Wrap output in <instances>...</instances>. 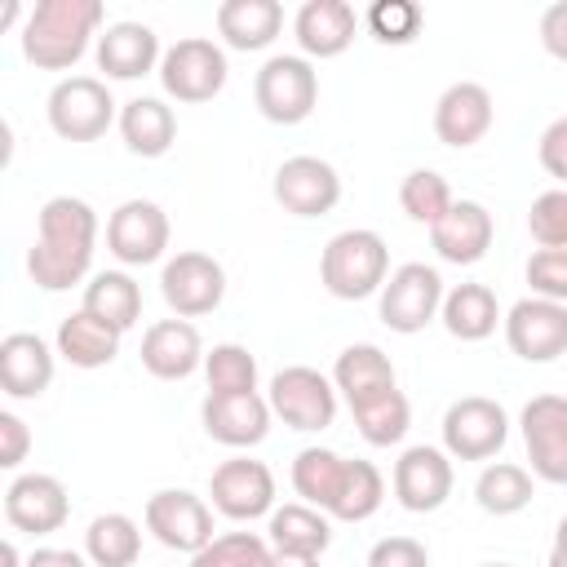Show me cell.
<instances>
[{"mask_svg":"<svg viewBox=\"0 0 567 567\" xmlns=\"http://www.w3.org/2000/svg\"><path fill=\"white\" fill-rule=\"evenodd\" d=\"M204 430L213 443L221 447H257L266 434H270V399H261L257 390L252 394H204Z\"/></svg>","mask_w":567,"mask_h":567,"instance_id":"obj_20","label":"cell"},{"mask_svg":"<svg viewBox=\"0 0 567 567\" xmlns=\"http://www.w3.org/2000/svg\"><path fill=\"white\" fill-rule=\"evenodd\" d=\"M332 385H337V394H341L346 408H350V403H359V399H372V394H381V390H394L399 381H394L390 354H385L381 346H372V341H359V346H346V350L337 354Z\"/></svg>","mask_w":567,"mask_h":567,"instance_id":"obj_27","label":"cell"},{"mask_svg":"<svg viewBox=\"0 0 567 567\" xmlns=\"http://www.w3.org/2000/svg\"><path fill=\"white\" fill-rule=\"evenodd\" d=\"M536 155H540V168H545L549 177L567 182V115H558V120H549V124H545Z\"/></svg>","mask_w":567,"mask_h":567,"instance_id":"obj_45","label":"cell"},{"mask_svg":"<svg viewBox=\"0 0 567 567\" xmlns=\"http://www.w3.org/2000/svg\"><path fill=\"white\" fill-rule=\"evenodd\" d=\"M106 248L124 266H151L168 248V213L155 199H124L106 217Z\"/></svg>","mask_w":567,"mask_h":567,"instance_id":"obj_15","label":"cell"},{"mask_svg":"<svg viewBox=\"0 0 567 567\" xmlns=\"http://www.w3.org/2000/svg\"><path fill=\"white\" fill-rule=\"evenodd\" d=\"M505 341L527 363H554L567 354V306L545 297H523L505 310Z\"/></svg>","mask_w":567,"mask_h":567,"instance_id":"obj_14","label":"cell"},{"mask_svg":"<svg viewBox=\"0 0 567 567\" xmlns=\"http://www.w3.org/2000/svg\"><path fill=\"white\" fill-rule=\"evenodd\" d=\"M452 496V461L443 447L416 443L394 461V501L412 514H434Z\"/></svg>","mask_w":567,"mask_h":567,"instance_id":"obj_18","label":"cell"},{"mask_svg":"<svg viewBox=\"0 0 567 567\" xmlns=\"http://www.w3.org/2000/svg\"><path fill=\"white\" fill-rule=\"evenodd\" d=\"M27 567H89V563H84V554H75V549L44 545V549H35V554L27 558Z\"/></svg>","mask_w":567,"mask_h":567,"instance_id":"obj_48","label":"cell"},{"mask_svg":"<svg viewBox=\"0 0 567 567\" xmlns=\"http://www.w3.org/2000/svg\"><path fill=\"white\" fill-rule=\"evenodd\" d=\"M142 368L159 381H186L204 368V341L190 319H159L142 332Z\"/></svg>","mask_w":567,"mask_h":567,"instance_id":"obj_21","label":"cell"},{"mask_svg":"<svg viewBox=\"0 0 567 567\" xmlns=\"http://www.w3.org/2000/svg\"><path fill=\"white\" fill-rule=\"evenodd\" d=\"M359 18L346 0H306L292 18V35L306 58H337L354 44Z\"/></svg>","mask_w":567,"mask_h":567,"instance_id":"obj_23","label":"cell"},{"mask_svg":"<svg viewBox=\"0 0 567 567\" xmlns=\"http://www.w3.org/2000/svg\"><path fill=\"white\" fill-rule=\"evenodd\" d=\"M270 412L292 430H328L337 416V385L306 363L279 368L270 377Z\"/></svg>","mask_w":567,"mask_h":567,"instance_id":"obj_8","label":"cell"},{"mask_svg":"<svg viewBox=\"0 0 567 567\" xmlns=\"http://www.w3.org/2000/svg\"><path fill=\"white\" fill-rule=\"evenodd\" d=\"M368 31L381 44H412L421 35V4H412V0H377L368 9Z\"/></svg>","mask_w":567,"mask_h":567,"instance_id":"obj_41","label":"cell"},{"mask_svg":"<svg viewBox=\"0 0 567 567\" xmlns=\"http://www.w3.org/2000/svg\"><path fill=\"white\" fill-rule=\"evenodd\" d=\"M18 13H22V4H18V0H9V4H4V13H0V31H9V27L18 22Z\"/></svg>","mask_w":567,"mask_h":567,"instance_id":"obj_51","label":"cell"},{"mask_svg":"<svg viewBox=\"0 0 567 567\" xmlns=\"http://www.w3.org/2000/svg\"><path fill=\"white\" fill-rule=\"evenodd\" d=\"M527 230L540 248H567V190H545L532 199Z\"/></svg>","mask_w":567,"mask_h":567,"instance_id":"obj_42","label":"cell"},{"mask_svg":"<svg viewBox=\"0 0 567 567\" xmlns=\"http://www.w3.org/2000/svg\"><path fill=\"white\" fill-rule=\"evenodd\" d=\"M120 137H124V146H128L133 155L159 159V155L177 142V115H173V106L159 102V97H133V102H124V111H120Z\"/></svg>","mask_w":567,"mask_h":567,"instance_id":"obj_28","label":"cell"},{"mask_svg":"<svg viewBox=\"0 0 567 567\" xmlns=\"http://www.w3.org/2000/svg\"><path fill=\"white\" fill-rule=\"evenodd\" d=\"M540 44H545L549 58L567 62V0H558L540 13Z\"/></svg>","mask_w":567,"mask_h":567,"instance_id":"obj_47","label":"cell"},{"mask_svg":"<svg viewBox=\"0 0 567 567\" xmlns=\"http://www.w3.org/2000/svg\"><path fill=\"white\" fill-rule=\"evenodd\" d=\"M509 416L496 399L465 394L443 412V452L456 461H487L505 447Z\"/></svg>","mask_w":567,"mask_h":567,"instance_id":"obj_10","label":"cell"},{"mask_svg":"<svg viewBox=\"0 0 567 567\" xmlns=\"http://www.w3.org/2000/svg\"><path fill=\"white\" fill-rule=\"evenodd\" d=\"M97 71H106V80H137L146 71H155L159 53V35L146 22H111L97 35Z\"/></svg>","mask_w":567,"mask_h":567,"instance_id":"obj_24","label":"cell"},{"mask_svg":"<svg viewBox=\"0 0 567 567\" xmlns=\"http://www.w3.org/2000/svg\"><path fill=\"white\" fill-rule=\"evenodd\" d=\"M204 377L213 394H252L257 390V359L239 341H221L204 354Z\"/></svg>","mask_w":567,"mask_h":567,"instance_id":"obj_39","label":"cell"},{"mask_svg":"<svg viewBox=\"0 0 567 567\" xmlns=\"http://www.w3.org/2000/svg\"><path fill=\"white\" fill-rule=\"evenodd\" d=\"M270 554L275 549L257 532H226L190 554V567H270Z\"/></svg>","mask_w":567,"mask_h":567,"instance_id":"obj_40","label":"cell"},{"mask_svg":"<svg viewBox=\"0 0 567 567\" xmlns=\"http://www.w3.org/2000/svg\"><path fill=\"white\" fill-rule=\"evenodd\" d=\"M399 204H403V213H408L412 221L439 226L456 199H452V186H447L443 173H434V168H412V173L403 177V186H399Z\"/></svg>","mask_w":567,"mask_h":567,"instance_id":"obj_38","label":"cell"},{"mask_svg":"<svg viewBox=\"0 0 567 567\" xmlns=\"http://www.w3.org/2000/svg\"><path fill=\"white\" fill-rule=\"evenodd\" d=\"M159 84L177 102H213L226 89V53L208 35H182L159 58Z\"/></svg>","mask_w":567,"mask_h":567,"instance_id":"obj_6","label":"cell"},{"mask_svg":"<svg viewBox=\"0 0 567 567\" xmlns=\"http://www.w3.org/2000/svg\"><path fill=\"white\" fill-rule=\"evenodd\" d=\"M97 0H40L22 22V58L40 71H66L84 58L89 40L102 35Z\"/></svg>","mask_w":567,"mask_h":567,"instance_id":"obj_2","label":"cell"},{"mask_svg":"<svg viewBox=\"0 0 567 567\" xmlns=\"http://www.w3.org/2000/svg\"><path fill=\"white\" fill-rule=\"evenodd\" d=\"M439 319L456 341H483L496 332L501 306H496V292L487 284H456L452 292H443Z\"/></svg>","mask_w":567,"mask_h":567,"instance_id":"obj_29","label":"cell"},{"mask_svg":"<svg viewBox=\"0 0 567 567\" xmlns=\"http://www.w3.org/2000/svg\"><path fill=\"white\" fill-rule=\"evenodd\" d=\"M341 478H346V456L332 452V447H301L297 461H292V492L315 505V509H332L337 492H341Z\"/></svg>","mask_w":567,"mask_h":567,"instance_id":"obj_33","label":"cell"},{"mask_svg":"<svg viewBox=\"0 0 567 567\" xmlns=\"http://www.w3.org/2000/svg\"><path fill=\"white\" fill-rule=\"evenodd\" d=\"M208 496H213L217 514H226L235 523H252L275 509V474H270V465H261L252 456H230L213 470Z\"/></svg>","mask_w":567,"mask_h":567,"instance_id":"obj_13","label":"cell"},{"mask_svg":"<svg viewBox=\"0 0 567 567\" xmlns=\"http://www.w3.org/2000/svg\"><path fill=\"white\" fill-rule=\"evenodd\" d=\"M319 279L323 288L337 297V301H363L372 292L385 288L390 279V248L377 230H337L328 244H323V257H319Z\"/></svg>","mask_w":567,"mask_h":567,"instance_id":"obj_3","label":"cell"},{"mask_svg":"<svg viewBox=\"0 0 567 567\" xmlns=\"http://www.w3.org/2000/svg\"><path fill=\"white\" fill-rule=\"evenodd\" d=\"M523 447L532 461V474L545 483H567V394H536L527 399L523 416Z\"/></svg>","mask_w":567,"mask_h":567,"instance_id":"obj_11","label":"cell"},{"mask_svg":"<svg viewBox=\"0 0 567 567\" xmlns=\"http://www.w3.org/2000/svg\"><path fill=\"white\" fill-rule=\"evenodd\" d=\"M93 244H97V213L89 199L75 195H53L40 204L35 217V244L27 252V275L44 292H66L80 284L93 266Z\"/></svg>","mask_w":567,"mask_h":567,"instance_id":"obj_1","label":"cell"},{"mask_svg":"<svg viewBox=\"0 0 567 567\" xmlns=\"http://www.w3.org/2000/svg\"><path fill=\"white\" fill-rule=\"evenodd\" d=\"M350 416H354L359 434H363L372 447L399 443V439L408 434V425H412V408H408V399H403L399 385H394V390H381V394H372V399L350 403Z\"/></svg>","mask_w":567,"mask_h":567,"instance_id":"obj_35","label":"cell"},{"mask_svg":"<svg viewBox=\"0 0 567 567\" xmlns=\"http://www.w3.org/2000/svg\"><path fill=\"white\" fill-rule=\"evenodd\" d=\"M159 292H164V301H168V310L177 319H199V315H213L221 306V297H226V270H221L217 257L186 248V252H177V257L164 261Z\"/></svg>","mask_w":567,"mask_h":567,"instance_id":"obj_9","label":"cell"},{"mask_svg":"<svg viewBox=\"0 0 567 567\" xmlns=\"http://www.w3.org/2000/svg\"><path fill=\"white\" fill-rule=\"evenodd\" d=\"M492 115H496L492 93H487L478 80H456V84H447V89L439 93V102H434V133H439L443 146L465 151V146H474V142L487 137Z\"/></svg>","mask_w":567,"mask_h":567,"instance_id":"obj_19","label":"cell"},{"mask_svg":"<svg viewBox=\"0 0 567 567\" xmlns=\"http://www.w3.org/2000/svg\"><path fill=\"white\" fill-rule=\"evenodd\" d=\"M252 97L270 124H301L319 102V71L301 53H275L261 62Z\"/></svg>","mask_w":567,"mask_h":567,"instance_id":"obj_4","label":"cell"},{"mask_svg":"<svg viewBox=\"0 0 567 567\" xmlns=\"http://www.w3.org/2000/svg\"><path fill=\"white\" fill-rule=\"evenodd\" d=\"M0 567H18V545L13 540L0 545Z\"/></svg>","mask_w":567,"mask_h":567,"instance_id":"obj_52","label":"cell"},{"mask_svg":"<svg viewBox=\"0 0 567 567\" xmlns=\"http://www.w3.org/2000/svg\"><path fill=\"white\" fill-rule=\"evenodd\" d=\"M368 567H430V554L416 536H385L368 549Z\"/></svg>","mask_w":567,"mask_h":567,"instance_id":"obj_44","label":"cell"},{"mask_svg":"<svg viewBox=\"0 0 567 567\" xmlns=\"http://www.w3.org/2000/svg\"><path fill=\"white\" fill-rule=\"evenodd\" d=\"M120 337L111 323L93 319L89 310H75L58 323V354L71 363V368H106L115 354H120Z\"/></svg>","mask_w":567,"mask_h":567,"instance_id":"obj_30","label":"cell"},{"mask_svg":"<svg viewBox=\"0 0 567 567\" xmlns=\"http://www.w3.org/2000/svg\"><path fill=\"white\" fill-rule=\"evenodd\" d=\"M381 501H385V478H381V470H377L372 461H359V456H354V461H346V478H341V492H337L328 518L363 523V518H372V514L381 509Z\"/></svg>","mask_w":567,"mask_h":567,"instance_id":"obj_37","label":"cell"},{"mask_svg":"<svg viewBox=\"0 0 567 567\" xmlns=\"http://www.w3.org/2000/svg\"><path fill=\"white\" fill-rule=\"evenodd\" d=\"M492 213L478 199H456L439 226H430V244L452 266H474L492 248Z\"/></svg>","mask_w":567,"mask_h":567,"instance_id":"obj_22","label":"cell"},{"mask_svg":"<svg viewBox=\"0 0 567 567\" xmlns=\"http://www.w3.org/2000/svg\"><path fill=\"white\" fill-rule=\"evenodd\" d=\"M474 501H478L483 514L509 518V514L527 509V501H532V474H527L523 465H514V461H496V465H487V470L478 474Z\"/></svg>","mask_w":567,"mask_h":567,"instance_id":"obj_36","label":"cell"},{"mask_svg":"<svg viewBox=\"0 0 567 567\" xmlns=\"http://www.w3.org/2000/svg\"><path fill=\"white\" fill-rule=\"evenodd\" d=\"M527 284L532 297L567 306V248H536L527 257Z\"/></svg>","mask_w":567,"mask_h":567,"instance_id":"obj_43","label":"cell"},{"mask_svg":"<svg viewBox=\"0 0 567 567\" xmlns=\"http://www.w3.org/2000/svg\"><path fill=\"white\" fill-rule=\"evenodd\" d=\"M53 381V350L35 332H9L0 341V390L9 399H40Z\"/></svg>","mask_w":567,"mask_h":567,"instance_id":"obj_25","label":"cell"},{"mask_svg":"<svg viewBox=\"0 0 567 567\" xmlns=\"http://www.w3.org/2000/svg\"><path fill=\"white\" fill-rule=\"evenodd\" d=\"M270 567H319V558H310V554H284V549H275V554H270Z\"/></svg>","mask_w":567,"mask_h":567,"instance_id":"obj_50","label":"cell"},{"mask_svg":"<svg viewBox=\"0 0 567 567\" xmlns=\"http://www.w3.org/2000/svg\"><path fill=\"white\" fill-rule=\"evenodd\" d=\"M275 199L292 217H323L341 199V177L319 155H292L275 168Z\"/></svg>","mask_w":567,"mask_h":567,"instance_id":"obj_16","label":"cell"},{"mask_svg":"<svg viewBox=\"0 0 567 567\" xmlns=\"http://www.w3.org/2000/svg\"><path fill=\"white\" fill-rule=\"evenodd\" d=\"M478 567H509V563H478Z\"/></svg>","mask_w":567,"mask_h":567,"instance_id":"obj_53","label":"cell"},{"mask_svg":"<svg viewBox=\"0 0 567 567\" xmlns=\"http://www.w3.org/2000/svg\"><path fill=\"white\" fill-rule=\"evenodd\" d=\"M49 128L66 142H93L115 120V97L97 75H66L49 89Z\"/></svg>","mask_w":567,"mask_h":567,"instance_id":"obj_5","label":"cell"},{"mask_svg":"<svg viewBox=\"0 0 567 567\" xmlns=\"http://www.w3.org/2000/svg\"><path fill=\"white\" fill-rule=\"evenodd\" d=\"M71 514V496L62 487V478L53 474H18L9 487H4V518L13 532H31V536H49L66 523Z\"/></svg>","mask_w":567,"mask_h":567,"instance_id":"obj_17","label":"cell"},{"mask_svg":"<svg viewBox=\"0 0 567 567\" xmlns=\"http://www.w3.org/2000/svg\"><path fill=\"white\" fill-rule=\"evenodd\" d=\"M266 532H270V545L284 549V554H310V558H319V554L332 545V523H328V514L315 509V505H306V501H292V505L270 509Z\"/></svg>","mask_w":567,"mask_h":567,"instance_id":"obj_31","label":"cell"},{"mask_svg":"<svg viewBox=\"0 0 567 567\" xmlns=\"http://www.w3.org/2000/svg\"><path fill=\"white\" fill-rule=\"evenodd\" d=\"M549 567H567V514L558 518V532H554V545H549Z\"/></svg>","mask_w":567,"mask_h":567,"instance_id":"obj_49","label":"cell"},{"mask_svg":"<svg viewBox=\"0 0 567 567\" xmlns=\"http://www.w3.org/2000/svg\"><path fill=\"white\" fill-rule=\"evenodd\" d=\"M80 310H89L93 319L111 323L115 332H128L142 319V288L124 270H97L84 284V306Z\"/></svg>","mask_w":567,"mask_h":567,"instance_id":"obj_32","label":"cell"},{"mask_svg":"<svg viewBox=\"0 0 567 567\" xmlns=\"http://www.w3.org/2000/svg\"><path fill=\"white\" fill-rule=\"evenodd\" d=\"M31 452V430L18 412H0V465L4 470H18Z\"/></svg>","mask_w":567,"mask_h":567,"instance_id":"obj_46","label":"cell"},{"mask_svg":"<svg viewBox=\"0 0 567 567\" xmlns=\"http://www.w3.org/2000/svg\"><path fill=\"white\" fill-rule=\"evenodd\" d=\"M443 310V275L425 261H403L381 288V323L390 332H421Z\"/></svg>","mask_w":567,"mask_h":567,"instance_id":"obj_7","label":"cell"},{"mask_svg":"<svg viewBox=\"0 0 567 567\" xmlns=\"http://www.w3.org/2000/svg\"><path fill=\"white\" fill-rule=\"evenodd\" d=\"M217 31L230 49L257 53V49L275 44V35L284 31V4L279 0H221Z\"/></svg>","mask_w":567,"mask_h":567,"instance_id":"obj_26","label":"cell"},{"mask_svg":"<svg viewBox=\"0 0 567 567\" xmlns=\"http://www.w3.org/2000/svg\"><path fill=\"white\" fill-rule=\"evenodd\" d=\"M146 532L177 554H199L213 540V509L186 487H159L146 496Z\"/></svg>","mask_w":567,"mask_h":567,"instance_id":"obj_12","label":"cell"},{"mask_svg":"<svg viewBox=\"0 0 567 567\" xmlns=\"http://www.w3.org/2000/svg\"><path fill=\"white\" fill-rule=\"evenodd\" d=\"M142 554V527L128 514H97L84 532V558L93 567H133Z\"/></svg>","mask_w":567,"mask_h":567,"instance_id":"obj_34","label":"cell"}]
</instances>
